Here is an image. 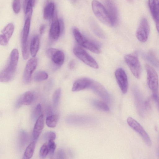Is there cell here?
Instances as JSON below:
<instances>
[{"instance_id": "1", "label": "cell", "mask_w": 159, "mask_h": 159, "mask_svg": "<svg viewBox=\"0 0 159 159\" xmlns=\"http://www.w3.org/2000/svg\"><path fill=\"white\" fill-rule=\"evenodd\" d=\"M19 52L17 49L11 51L8 64L0 72V82H7L14 77L19 60Z\"/></svg>"}, {"instance_id": "2", "label": "cell", "mask_w": 159, "mask_h": 159, "mask_svg": "<svg viewBox=\"0 0 159 159\" xmlns=\"http://www.w3.org/2000/svg\"><path fill=\"white\" fill-rule=\"evenodd\" d=\"M93 13L97 18L103 24L113 26L111 17L106 8L100 2L94 0L92 2Z\"/></svg>"}, {"instance_id": "3", "label": "cell", "mask_w": 159, "mask_h": 159, "mask_svg": "<svg viewBox=\"0 0 159 159\" xmlns=\"http://www.w3.org/2000/svg\"><path fill=\"white\" fill-rule=\"evenodd\" d=\"M73 33L75 38L78 44L90 51L97 54L100 53L101 50L97 45L87 39L77 29H74Z\"/></svg>"}, {"instance_id": "4", "label": "cell", "mask_w": 159, "mask_h": 159, "mask_svg": "<svg viewBox=\"0 0 159 159\" xmlns=\"http://www.w3.org/2000/svg\"><path fill=\"white\" fill-rule=\"evenodd\" d=\"M73 51L76 57L85 64L94 68H98V65L95 60L81 47L75 45Z\"/></svg>"}, {"instance_id": "5", "label": "cell", "mask_w": 159, "mask_h": 159, "mask_svg": "<svg viewBox=\"0 0 159 159\" xmlns=\"http://www.w3.org/2000/svg\"><path fill=\"white\" fill-rule=\"evenodd\" d=\"M125 61L134 75L137 78H140L141 66L138 56L136 54H130L125 56Z\"/></svg>"}, {"instance_id": "6", "label": "cell", "mask_w": 159, "mask_h": 159, "mask_svg": "<svg viewBox=\"0 0 159 159\" xmlns=\"http://www.w3.org/2000/svg\"><path fill=\"white\" fill-rule=\"evenodd\" d=\"M145 66L148 86L152 91L153 95H158V81L157 74L152 67L148 65H146Z\"/></svg>"}, {"instance_id": "7", "label": "cell", "mask_w": 159, "mask_h": 159, "mask_svg": "<svg viewBox=\"0 0 159 159\" xmlns=\"http://www.w3.org/2000/svg\"><path fill=\"white\" fill-rule=\"evenodd\" d=\"M30 19L29 18H25L22 34V53L23 57L25 60H26L28 58L29 55L28 38L30 27Z\"/></svg>"}, {"instance_id": "8", "label": "cell", "mask_w": 159, "mask_h": 159, "mask_svg": "<svg viewBox=\"0 0 159 159\" xmlns=\"http://www.w3.org/2000/svg\"><path fill=\"white\" fill-rule=\"evenodd\" d=\"M128 125L142 137L145 143L148 146L152 144V141L147 133L140 124L133 118L129 117L127 119Z\"/></svg>"}, {"instance_id": "9", "label": "cell", "mask_w": 159, "mask_h": 159, "mask_svg": "<svg viewBox=\"0 0 159 159\" xmlns=\"http://www.w3.org/2000/svg\"><path fill=\"white\" fill-rule=\"evenodd\" d=\"M149 30V25L147 19L145 18H142L140 22L136 33L137 39L142 42L146 41Z\"/></svg>"}, {"instance_id": "10", "label": "cell", "mask_w": 159, "mask_h": 159, "mask_svg": "<svg viewBox=\"0 0 159 159\" xmlns=\"http://www.w3.org/2000/svg\"><path fill=\"white\" fill-rule=\"evenodd\" d=\"M115 77L120 89L123 93H125L128 89V81L125 70L122 68H118L115 72Z\"/></svg>"}, {"instance_id": "11", "label": "cell", "mask_w": 159, "mask_h": 159, "mask_svg": "<svg viewBox=\"0 0 159 159\" xmlns=\"http://www.w3.org/2000/svg\"><path fill=\"white\" fill-rule=\"evenodd\" d=\"M89 89H92L106 103L109 102L110 97L108 92L100 83L92 80Z\"/></svg>"}, {"instance_id": "12", "label": "cell", "mask_w": 159, "mask_h": 159, "mask_svg": "<svg viewBox=\"0 0 159 159\" xmlns=\"http://www.w3.org/2000/svg\"><path fill=\"white\" fill-rule=\"evenodd\" d=\"M37 64L36 58L33 57L27 62L23 74V79L25 83H29L30 81L32 75L35 69Z\"/></svg>"}, {"instance_id": "13", "label": "cell", "mask_w": 159, "mask_h": 159, "mask_svg": "<svg viewBox=\"0 0 159 159\" xmlns=\"http://www.w3.org/2000/svg\"><path fill=\"white\" fill-rule=\"evenodd\" d=\"M47 54L56 65L61 66L63 64L65 55L62 51L56 48H50L47 50Z\"/></svg>"}, {"instance_id": "14", "label": "cell", "mask_w": 159, "mask_h": 159, "mask_svg": "<svg viewBox=\"0 0 159 159\" xmlns=\"http://www.w3.org/2000/svg\"><path fill=\"white\" fill-rule=\"evenodd\" d=\"M52 19L49 35L51 40L55 41L58 39L61 33V30L57 14L54 15Z\"/></svg>"}, {"instance_id": "15", "label": "cell", "mask_w": 159, "mask_h": 159, "mask_svg": "<svg viewBox=\"0 0 159 159\" xmlns=\"http://www.w3.org/2000/svg\"><path fill=\"white\" fill-rule=\"evenodd\" d=\"M106 9L112 20L113 25L116 24L118 21V15L116 5L112 0H105Z\"/></svg>"}, {"instance_id": "16", "label": "cell", "mask_w": 159, "mask_h": 159, "mask_svg": "<svg viewBox=\"0 0 159 159\" xmlns=\"http://www.w3.org/2000/svg\"><path fill=\"white\" fill-rule=\"evenodd\" d=\"M148 4L150 11L155 22L158 31L159 30V1L158 0H148Z\"/></svg>"}, {"instance_id": "17", "label": "cell", "mask_w": 159, "mask_h": 159, "mask_svg": "<svg viewBox=\"0 0 159 159\" xmlns=\"http://www.w3.org/2000/svg\"><path fill=\"white\" fill-rule=\"evenodd\" d=\"M92 80L88 78H82L77 80L73 84L72 90L73 92L80 91L89 89Z\"/></svg>"}, {"instance_id": "18", "label": "cell", "mask_w": 159, "mask_h": 159, "mask_svg": "<svg viewBox=\"0 0 159 159\" xmlns=\"http://www.w3.org/2000/svg\"><path fill=\"white\" fill-rule=\"evenodd\" d=\"M34 98L33 93L30 91H27L23 94L18 99L16 106L20 107L22 105H29L31 104Z\"/></svg>"}, {"instance_id": "19", "label": "cell", "mask_w": 159, "mask_h": 159, "mask_svg": "<svg viewBox=\"0 0 159 159\" xmlns=\"http://www.w3.org/2000/svg\"><path fill=\"white\" fill-rule=\"evenodd\" d=\"M44 116L41 115L37 118L35 124L33 132V137L36 140L41 133L44 127Z\"/></svg>"}, {"instance_id": "20", "label": "cell", "mask_w": 159, "mask_h": 159, "mask_svg": "<svg viewBox=\"0 0 159 159\" xmlns=\"http://www.w3.org/2000/svg\"><path fill=\"white\" fill-rule=\"evenodd\" d=\"M55 10V5L53 2H50L45 5L43 9V17L45 20H49L52 18Z\"/></svg>"}, {"instance_id": "21", "label": "cell", "mask_w": 159, "mask_h": 159, "mask_svg": "<svg viewBox=\"0 0 159 159\" xmlns=\"http://www.w3.org/2000/svg\"><path fill=\"white\" fill-rule=\"evenodd\" d=\"M39 46V39L38 35L32 38L30 45V52L31 56L34 57L38 51Z\"/></svg>"}, {"instance_id": "22", "label": "cell", "mask_w": 159, "mask_h": 159, "mask_svg": "<svg viewBox=\"0 0 159 159\" xmlns=\"http://www.w3.org/2000/svg\"><path fill=\"white\" fill-rule=\"evenodd\" d=\"M14 30V25L12 23L8 24L2 30V34L9 41Z\"/></svg>"}, {"instance_id": "23", "label": "cell", "mask_w": 159, "mask_h": 159, "mask_svg": "<svg viewBox=\"0 0 159 159\" xmlns=\"http://www.w3.org/2000/svg\"><path fill=\"white\" fill-rule=\"evenodd\" d=\"M91 29L94 33L98 36L101 38H105V34L99 25L93 20L90 22Z\"/></svg>"}, {"instance_id": "24", "label": "cell", "mask_w": 159, "mask_h": 159, "mask_svg": "<svg viewBox=\"0 0 159 159\" xmlns=\"http://www.w3.org/2000/svg\"><path fill=\"white\" fill-rule=\"evenodd\" d=\"M35 143V141H33L26 147L24 153V158L29 159L31 158L34 150Z\"/></svg>"}, {"instance_id": "25", "label": "cell", "mask_w": 159, "mask_h": 159, "mask_svg": "<svg viewBox=\"0 0 159 159\" xmlns=\"http://www.w3.org/2000/svg\"><path fill=\"white\" fill-rule=\"evenodd\" d=\"M58 120V117L57 115H50L46 117V123L48 127L50 128H54L56 125Z\"/></svg>"}, {"instance_id": "26", "label": "cell", "mask_w": 159, "mask_h": 159, "mask_svg": "<svg viewBox=\"0 0 159 159\" xmlns=\"http://www.w3.org/2000/svg\"><path fill=\"white\" fill-rule=\"evenodd\" d=\"M92 105L96 108L105 111H108L109 108L106 103L102 101L94 100L92 101Z\"/></svg>"}, {"instance_id": "27", "label": "cell", "mask_w": 159, "mask_h": 159, "mask_svg": "<svg viewBox=\"0 0 159 159\" xmlns=\"http://www.w3.org/2000/svg\"><path fill=\"white\" fill-rule=\"evenodd\" d=\"M48 77V75L47 73L43 71H39L35 74L34 78L36 82H41L46 80Z\"/></svg>"}, {"instance_id": "28", "label": "cell", "mask_w": 159, "mask_h": 159, "mask_svg": "<svg viewBox=\"0 0 159 159\" xmlns=\"http://www.w3.org/2000/svg\"><path fill=\"white\" fill-rule=\"evenodd\" d=\"M61 94V89L60 88L56 90L54 93L52 97V101L53 106L56 107L58 104Z\"/></svg>"}, {"instance_id": "29", "label": "cell", "mask_w": 159, "mask_h": 159, "mask_svg": "<svg viewBox=\"0 0 159 159\" xmlns=\"http://www.w3.org/2000/svg\"><path fill=\"white\" fill-rule=\"evenodd\" d=\"M48 154V148L47 143H44L39 151V156L42 158H45Z\"/></svg>"}, {"instance_id": "30", "label": "cell", "mask_w": 159, "mask_h": 159, "mask_svg": "<svg viewBox=\"0 0 159 159\" xmlns=\"http://www.w3.org/2000/svg\"><path fill=\"white\" fill-rule=\"evenodd\" d=\"M47 143L48 148V154L50 158H51L53 156L56 145L54 141H49Z\"/></svg>"}, {"instance_id": "31", "label": "cell", "mask_w": 159, "mask_h": 159, "mask_svg": "<svg viewBox=\"0 0 159 159\" xmlns=\"http://www.w3.org/2000/svg\"><path fill=\"white\" fill-rule=\"evenodd\" d=\"M28 139V136L24 131L20 132V144L21 146H24L26 143Z\"/></svg>"}, {"instance_id": "32", "label": "cell", "mask_w": 159, "mask_h": 159, "mask_svg": "<svg viewBox=\"0 0 159 159\" xmlns=\"http://www.w3.org/2000/svg\"><path fill=\"white\" fill-rule=\"evenodd\" d=\"M21 7L20 0H13L12 7L14 12L18 13L20 11Z\"/></svg>"}, {"instance_id": "33", "label": "cell", "mask_w": 159, "mask_h": 159, "mask_svg": "<svg viewBox=\"0 0 159 159\" xmlns=\"http://www.w3.org/2000/svg\"><path fill=\"white\" fill-rule=\"evenodd\" d=\"M56 137L55 133L52 131H49L45 133L44 135L45 139L48 141H54Z\"/></svg>"}, {"instance_id": "34", "label": "cell", "mask_w": 159, "mask_h": 159, "mask_svg": "<svg viewBox=\"0 0 159 159\" xmlns=\"http://www.w3.org/2000/svg\"><path fill=\"white\" fill-rule=\"evenodd\" d=\"M148 59L155 66H157V60L153 52H150L148 56Z\"/></svg>"}, {"instance_id": "35", "label": "cell", "mask_w": 159, "mask_h": 159, "mask_svg": "<svg viewBox=\"0 0 159 159\" xmlns=\"http://www.w3.org/2000/svg\"><path fill=\"white\" fill-rule=\"evenodd\" d=\"M8 41L2 34H0V45L6 46L8 44Z\"/></svg>"}, {"instance_id": "36", "label": "cell", "mask_w": 159, "mask_h": 159, "mask_svg": "<svg viewBox=\"0 0 159 159\" xmlns=\"http://www.w3.org/2000/svg\"><path fill=\"white\" fill-rule=\"evenodd\" d=\"M42 110L41 106L40 104H38L36 106L35 110V113L36 116H38V117L41 115V113Z\"/></svg>"}, {"instance_id": "37", "label": "cell", "mask_w": 159, "mask_h": 159, "mask_svg": "<svg viewBox=\"0 0 159 159\" xmlns=\"http://www.w3.org/2000/svg\"><path fill=\"white\" fill-rule=\"evenodd\" d=\"M75 62L74 60L71 61L69 64V68L70 69H73L75 66Z\"/></svg>"}, {"instance_id": "38", "label": "cell", "mask_w": 159, "mask_h": 159, "mask_svg": "<svg viewBox=\"0 0 159 159\" xmlns=\"http://www.w3.org/2000/svg\"><path fill=\"white\" fill-rule=\"evenodd\" d=\"M57 157L58 158H63L64 153L62 150H60L58 152L57 154Z\"/></svg>"}, {"instance_id": "39", "label": "cell", "mask_w": 159, "mask_h": 159, "mask_svg": "<svg viewBox=\"0 0 159 159\" xmlns=\"http://www.w3.org/2000/svg\"><path fill=\"white\" fill-rule=\"evenodd\" d=\"M59 23L61 30V32L62 33L64 29V23L63 20L62 19H60L59 20Z\"/></svg>"}, {"instance_id": "40", "label": "cell", "mask_w": 159, "mask_h": 159, "mask_svg": "<svg viewBox=\"0 0 159 159\" xmlns=\"http://www.w3.org/2000/svg\"><path fill=\"white\" fill-rule=\"evenodd\" d=\"M45 26L44 25H42L40 26L39 31L40 34H42L43 33L45 30Z\"/></svg>"}, {"instance_id": "41", "label": "cell", "mask_w": 159, "mask_h": 159, "mask_svg": "<svg viewBox=\"0 0 159 159\" xmlns=\"http://www.w3.org/2000/svg\"><path fill=\"white\" fill-rule=\"evenodd\" d=\"M27 0H25V2H24V3L25 2L27 1Z\"/></svg>"}]
</instances>
